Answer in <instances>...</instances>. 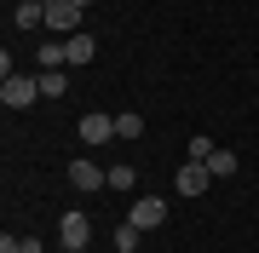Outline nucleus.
Returning a JSON list of instances; mask_svg holds the SVG:
<instances>
[{"label":"nucleus","instance_id":"obj_16","mask_svg":"<svg viewBox=\"0 0 259 253\" xmlns=\"http://www.w3.org/2000/svg\"><path fill=\"white\" fill-rule=\"evenodd\" d=\"M213 150H219V144H213V138H207V132H196V138H190V161H207Z\"/></svg>","mask_w":259,"mask_h":253},{"label":"nucleus","instance_id":"obj_1","mask_svg":"<svg viewBox=\"0 0 259 253\" xmlns=\"http://www.w3.org/2000/svg\"><path fill=\"white\" fill-rule=\"evenodd\" d=\"M207 184H213V167H207V161H185V167L173 173V190H179V196H190V201L202 196Z\"/></svg>","mask_w":259,"mask_h":253},{"label":"nucleus","instance_id":"obj_8","mask_svg":"<svg viewBox=\"0 0 259 253\" xmlns=\"http://www.w3.org/2000/svg\"><path fill=\"white\" fill-rule=\"evenodd\" d=\"M93 35H64V64H93Z\"/></svg>","mask_w":259,"mask_h":253},{"label":"nucleus","instance_id":"obj_17","mask_svg":"<svg viewBox=\"0 0 259 253\" xmlns=\"http://www.w3.org/2000/svg\"><path fill=\"white\" fill-rule=\"evenodd\" d=\"M0 253H23V236H0Z\"/></svg>","mask_w":259,"mask_h":253},{"label":"nucleus","instance_id":"obj_7","mask_svg":"<svg viewBox=\"0 0 259 253\" xmlns=\"http://www.w3.org/2000/svg\"><path fill=\"white\" fill-rule=\"evenodd\" d=\"M58 236H64V247H87V242H93L87 213H64V219H58Z\"/></svg>","mask_w":259,"mask_h":253},{"label":"nucleus","instance_id":"obj_9","mask_svg":"<svg viewBox=\"0 0 259 253\" xmlns=\"http://www.w3.org/2000/svg\"><path fill=\"white\" fill-rule=\"evenodd\" d=\"M35 81H40V98H64V92H69V81H64V69H40Z\"/></svg>","mask_w":259,"mask_h":253},{"label":"nucleus","instance_id":"obj_10","mask_svg":"<svg viewBox=\"0 0 259 253\" xmlns=\"http://www.w3.org/2000/svg\"><path fill=\"white\" fill-rule=\"evenodd\" d=\"M12 18H18V29H40V23H47V6H40V0H23Z\"/></svg>","mask_w":259,"mask_h":253},{"label":"nucleus","instance_id":"obj_6","mask_svg":"<svg viewBox=\"0 0 259 253\" xmlns=\"http://www.w3.org/2000/svg\"><path fill=\"white\" fill-rule=\"evenodd\" d=\"M127 219H133L139 230H156V225H167V201H161V196H139Z\"/></svg>","mask_w":259,"mask_h":253},{"label":"nucleus","instance_id":"obj_4","mask_svg":"<svg viewBox=\"0 0 259 253\" xmlns=\"http://www.w3.org/2000/svg\"><path fill=\"white\" fill-rule=\"evenodd\" d=\"M69 184L93 196V190H104V184H110V173H104V167H98L93 156H81V161H69Z\"/></svg>","mask_w":259,"mask_h":253},{"label":"nucleus","instance_id":"obj_15","mask_svg":"<svg viewBox=\"0 0 259 253\" xmlns=\"http://www.w3.org/2000/svg\"><path fill=\"white\" fill-rule=\"evenodd\" d=\"M133 184H139V167H127V161L110 167V190H133Z\"/></svg>","mask_w":259,"mask_h":253},{"label":"nucleus","instance_id":"obj_11","mask_svg":"<svg viewBox=\"0 0 259 253\" xmlns=\"http://www.w3.org/2000/svg\"><path fill=\"white\" fill-rule=\"evenodd\" d=\"M139 225H133V219H127V225H115V253H139Z\"/></svg>","mask_w":259,"mask_h":253},{"label":"nucleus","instance_id":"obj_5","mask_svg":"<svg viewBox=\"0 0 259 253\" xmlns=\"http://www.w3.org/2000/svg\"><path fill=\"white\" fill-rule=\"evenodd\" d=\"M75 132H81L87 150H98V144L115 138V115H81V121H75Z\"/></svg>","mask_w":259,"mask_h":253},{"label":"nucleus","instance_id":"obj_2","mask_svg":"<svg viewBox=\"0 0 259 253\" xmlns=\"http://www.w3.org/2000/svg\"><path fill=\"white\" fill-rule=\"evenodd\" d=\"M35 98H40V81H29V75H6L0 81V104L6 110H29Z\"/></svg>","mask_w":259,"mask_h":253},{"label":"nucleus","instance_id":"obj_20","mask_svg":"<svg viewBox=\"0 0 259 253\" xmlns=\"http://www.w3.org/2000/svg\"><path fill=\"white\" fill-rule=\"evenodd\" d=\"M75 6H93V0H75Z\"/></svg>","mask_w":259,"mask_h":253},{"label":"nucleus","instance_id":"obj_3","mask_svg":"<svg viewBox=\"0 0 259 253\" xmlns=\"http://www.w3.org/2000/svg\"><path fill=\"white\" fill-rule=\"evenodd\" d=\"M81 12L87 6H75V0H52L47 6V29L52 35H81Z\"/></svg>","mask_w":259,"mask_h":253},{"label":"nucleus","instance_id":"obj_14","mask_svg":"<svg viewBox=\"0 0 259 253\" xmlns=\"http://www.w3.org/2000/svg\"><path fill=\"white\" fill-rule=\"evenodd\" d=\"M207 167H213V178H231V173H236V156H231V150H213Z\"/></svg>","mask_w":259,"mask_h":253},{"label":"nucleus","instance_id":"obj_12","mask_svg":"<svg viewBox=\"0 0 259 253\" xmlns=\"http://www.w3.org/2000/svg\"><path fill=\"white\" fill-rule=\"evenodd\" d=\"M40 69H64V40H40Z\"/></svg>","mask_w":259,"mask_h":253},{"label":"nucleus","instance_id":"obj_18","mask_svg":"<svg viewBox=\"0 0 259 253\" xmlns=\"http://www.w3.org/2000/svg\"><path fill=\"white\" fill-rule=\"evenodd\" d=\"M23 253H47V242L40 236H23Z\"/></svg>","mask_w":259,"mask_h":253},{"label":"nucleus","instance_id":"obj_13","mask_svg":"<svg viewBox=\"0 0 259 253\" xmlns=\"http://www.w3.org/2000/svg\"><path fill=\"white\" fill-rule=\"evenodd\" d=\"M115 138H144V115H115Z\"/></svg>","mask_w":259,"mask_h":253},{"label":"nucleus","instance_id":"obj_19","mask_svg":"<svg viewBox=\"0 0 259 253\" xmlns=\"http://www.w3.org/2000/svg\"><path fill=\"white\" fill-rule=\"evenodd\" d=\"M64 253H87V247H64Z\"/></svg>","mask_w":259,"mask_h":253}]
</instances>
